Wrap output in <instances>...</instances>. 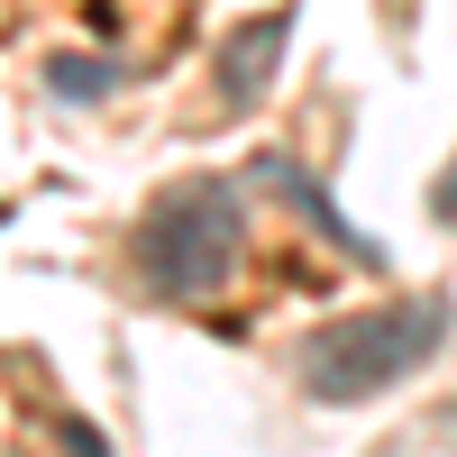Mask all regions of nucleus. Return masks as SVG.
Segmentation results:
<instances>
[{
	"label": "nucleus",
	"mask_w": 457,
	"mask_h": 457,
	"mask_svg": "<svg viewBox=\"0 0 457 457\" xmlns=\"http://www.w3.org/2000/svg\"><path fill=\"white\" fill-rule=\"evenodd\" d=\"M457 329V302L448 293H403V302H375V312H338L329 329L302 338V394L320 411H357V403H385L394 385H411Z\"/></svg>",
	"instance_id": "f257e3e1"
},
{
	"label": "nucleus",
	"mask_w": 457,
	"mask_h": 457,
	"mask_svg": "<svg viewBox=\"0 0 457 457\" xmlns=\"http://www.w3.org/2000/svg\"><path fill=\"white\" fill-rule=\"evenodd\" d=\"M238 256H247V202L228 193V183H211V174L165 183V193L137 211V228H129L137 284L165 293V302H211L238 275Z\"/></svg>",
	"instance_id": "f03ea898"
},
{
	"label": "nucleus",
	"mask_w": 457,
	"mask_h": 457,
	"mask_svg": "<svg viewBox=\"0 0 457 457\" xmlns=\"http://www.w3.org/2000/svg\"><path fill=\"white\" fill-rule=\"evenodd\" d=\"M284 37H293V10H265V19H247L238 37H228V55H220V110H247L265 83H275Z\"/></svg>",
	"instance_id": "7ed1b4c3"
},
{
	"label": "nucleus",
	"mask_w": 457,
	"mask_h": 457,
	"mask_svg": "<svg viewBox=\"0 0 457 457\" xmlns=\"http://www.w3.org/2000/svg\"><path fill=\"white\" fill-rule=\"evenodd\" d=\"M110 83H120V73L92 64V55H55V64H46V92H55V101H101Z\"/></svg>",
	"instance_id": "20e7f679"
},
{
	"label": "nucleus",
	"mask_w": 457,
	"mask_h": 457,
	"mask_svg": "<svg viewBox=\"0 0 457 457\" xmlns=\"http://www.w3.org/2000/svg\"><path fill=\"white\" fill-rule=\"evenodd\" d=\"M55 439H64V457H110V448H101V430H92V421H73V411L55 421Z\"/></svg>",
	"instance_id": "39448f33"
},
{
	"label": "nucleus",
	"mask_w": 457,
	"mask_h": 457,
	"mask_svg": "<svg viewBox=\"0 0 457 457\" xmlns=\"http://www.w3.org/2000/svg\"><path fill=\"white\" fill-rule=\"evenodd\" d=\"M430 211H439V220H457V165L439 174V193H430Z\"/></svg>",
	"instance_id": "423d86ee"
}]
</instances>
